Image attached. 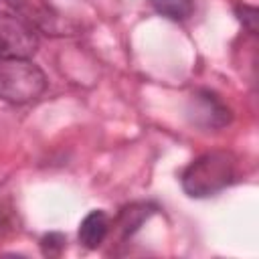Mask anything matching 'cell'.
<instances>
[{
    "label": "cell",
    "mask_w": 259,
    "mask_h": 259,
    "mask_svg": "<svg viewBox=\"0 0 259 259\" xmlns=\"http://www.w3.org/2000/svg\"><path fill=\"white\" fill-rule=\"evenodd\" d=\"M235 178V158L229 152H206L182 172V188L192 198H206L227 188Z\"/></svg>",
    "instance_id": "1"
},
{
    "label": "cell",
    "mask_w": 259,
    "mask_h": 259,
    "mask_svg": "<svg viewBox=\"0 0 259 259\" xmlns=\"http://www.w3.org/2000/svg\"><path fill=\"white\" fill-rule=\"evenodd\" d=\"M47 89V75L30 59H0V99L22 105L38 99Z\"/></svg>",
    "instance_id": "2"
},
{
    "label": "cell",
    "mask_w": 259,
    "mask_h": 259,
    "mask_svg": "<svg viewBox=\"0 0 259 259\" xmlns=\"http://www.w3.org/2000/svg\"><path fill=\"white\" fill-rule=\"evenodd\" d=\"M36 49L34 26L18 14L0 10V59H30Z\"/></svg>",
    "instance_id": "3"
},
{
    "label": "cell",
    "mask_w": 259,
    "mask_h": 259,
    "mask_svg": "<svg viewBox=\"0 0 259 259\" xmlns=\"http://www.w3.org/2000/svg\"><path fill=\"white\" fill-rule=\"evenodd\" d=\"M188 113L194 123L210 130L223 127L231 121V109L227 107V103L208 89H200L190 97Z\"/></svg>",
    "instance_id": "4"
},
{
    "label": "cell",
    "mask_w": 259,
    "mask_h": 259,
    "mask_svg": "<svg viewBox=\"0 0 259 259\" xmlns=\"http://www.w3.org/2000/svg\"><path fill=\"white\" fill-rule=\"evenodd\" d=\"M109 217L103 210H91L79 225V243L87 249H97L109 235Z\"/></svg>",
    "instance_id": "5"
},
{
    "label": "cell",
    "mask_w": 259,
    "mask_h": 259,
    "mask_svg": "<svg viewBox=\"0 0 259 259\" xmlns=\"http://www.w3.org/2000/svg\"><path fill=\"white\" fill-rule=\"evenodd\" d=\"M150 2L156 8V12H160L170 20H186L194 10L192 0H150Z\"/></svg>",
    "instance_id": "6"
},
{
    "label": "cell",
    "mask_w": 259,
    "mask_h": 259,
    "mask_svg": "<svg viewBox=\"0 0 259 259\" xmlns=\"http://www.w3.org/2000/svg\"><path fill=\"white\" fill-rule=\"evenodd\" d=\"M154 210L148 204H132L127 208L121 210L119 214V227L123 231V235H132L136 229H140V225L152 214Z\"/></svg>",
    "instance_id": "7"
},
{
    "label": "cell",
    "mask_w": 259,
    "mask_h": 259,
    "mask_svg": "<svg viewBox=\"0 0 259 259\" xmlns=\"http://www.w3.org/2000/svg\"><path fill=\"white\" fill-rule=\"evenodd\" d=\"M239 18L247 24V28L251 30V32H255V28H257V10L253 8V6H239Z\"/></svg>",
    "instance_id": "8"
},
{
    "label": "cell",
    "mask_w": 259,
    "mask_h": 259,
    "mask_svg": "<svg viewBox=\"0 0 259 259\" xmlns=\"http://www.w3.org/2000/svg\"><path fill=\"white\" fill-rule=\"evenodd\" d=\"M10 229H12V227H10V217H8V212L0 206V239H4Z\"/></svg>",
    "instance_id": "9"
}]
</instances>
